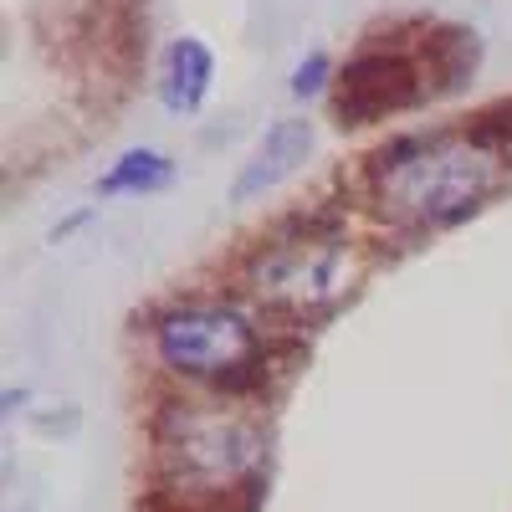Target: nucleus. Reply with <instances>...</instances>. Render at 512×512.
I'll list each match as a JSON object with an SVG mask.
<instances>
[{
  "instance_id": "obj_1",
  "label": "nucleus",
  "mask_w": 512,
  "mask_h": 512,
  "mask_svg": "<svg viewBox=\"0 0 512 512\" xmlns=\"http://www.w3.org/2000/svg\"><path fill=\"white\" fill-rule=\"evenodd\" d=\"M502 159L472 134H420L369 154V190L379 216L415 231H441L466 221L497 190Z\"/></svg>"
},
{
  "instance_id": "obj_2",
  "label": "nucleus",
  "mask_w": 512,
  "mask_h": 512,
  "mask_svg": "<svg viewBox=\"0 0 512 512\" xmlns=\"http://www.w3.org/2000/svg\"><path fill=\"white\" fill-rule=\"evenodd\" d=\"M164 477L180 497H231L236 487H256L262 431L231 410L169 405L154 425Z\"/></svg>"
},
{
  "instance_id": "obj_3",
  "label": "nucleus",
  "mask_w": 512,
  "mask_h": 512,
  "mask_svg": "<svg viewBox=\"0 0 512 512\" xmlns=\"http://www.w3.org/2000/svg\"><path fill=\"white\" fill-rule=\"evenodd\" d=\"M154 354L164 369L190 379H216L221 390L241 395L267 379V354L256 328L221 303H185L154 323Z\"/></svg>"
},
{
  "instance_id": "obj_4",
  "label": "nucleus",
  "mask_w": 512,
  "mask_h": 512,
  "mask_svg": "<svg viewBox=\"0 0 512 512\" xmlns=\"http://www.w3.org/2000/svg\"><path fill=\"white\" fill-rule=\"evenodd\" d=\"M251 287L262 303L287 308V313H308L333 303L349 282V241L333 231H297L272 246H262L246 267Z\"/></svg>"
},
{
  "instance_id": "obj_5",
  "label": "nucleus",
  "mask_w": 512,
  "mask_h": 512,
  "mask_svg": "<svg viewBox=\"0 0 512 512\" xmlns=\"http://www.w3.org/2000/svg\"><path fill=\"white\" fill-rule=\"evenodd\" d=\"M425 98V72L415 57L405 52H384V47H369L359 52L344 72H338V88H333V113L344 128H359V123H379L390 113H405Z\"/></svg>"
},
{
  "instance_id": "obj_6",
  "label": "nucleus",
  "mask_w": 512,
  "mask_h": 512,
  "mask_svg": "<svg viewBox=\"0 0 512 512\" xmlns=\"http://www.w3.org/2000/svg\"><path fill=\"white\" fill-rule=\"evenodd\" d=\"M308 154H313V123H303V118L272 123L267 139L256 144L251 159L241 164V175H236V185H231V200L246 205V200H256V195H267V190L282 185Z\"/></svg>"
},
{
  "instance_id": "obj_7",
  "label": "nucleus",
  "mask_w": 512,
  "mask_h": 512,
  "mask_svg": "<svg viewBox=\"0 0 512 512\" xmlns=\"http://www.w3.org/2000/svg\"><path fill=\"white\" fill-rule=\"evenodd\" d=\"M210 77H216V57L200 36H180L164 57V77H159V98L169 113H195L210 98Z\"/></svg>"
},
{
  "instance_id": "obj_8",
  "label": "nucleus",
  "mask_w": 512,
  "mask_h": 512,
  "mask_svg": "<svg viewBox=\"0 0 512 512\" xmlns=\"http://www.w3.org/2000/svg\"><path fill=\"white\" fill-rule=\"evenodd\" d=\"M169 180H175V164H169V154L159 149H128L108 175L98 180L103 195H149V190H164Z\"/></svg>"
},
{
  "instance_id": "obj_9",
  "label": "nucleus",
  "mask_w": 512,
  "mask_h": 512,
  "mask_svg": "<svg viewBox=\"0 0 512 512\" xmlns=\"http://www.w3.org/2000/svg\"><path fill=\"white\" fill-rule=\"evenodd\" d=\"M425 57H431L436 67V82L451 93V88H461L466 77L477 72V57H482V47H477V36L472 31H461V26H441L436 31V41H425Z\"/></svg>"
},
{
  "instance_id": "obj_10",
  "label": "nucleus",
  "mask_w": 512,
  "mask_h": 512,
  "mask_svg": "<svg viewBox=\"0 0 512 512\" xmlns=\"http://www.w3.org/2000/svg\"><path fill=\"white\" fill-rule=\"evenodd\" d=\"M466 134H472L477 144H487V149L507 144V139H512V98H502V103L482 108L472 123H466Z\"/></svg>"
},
{
  "instance_id": "obj_11",
  "label": "nucleus",
  "mask_w": 512,
  "mask_h": 512,
  "mask_svg": "<svg viewBox=\"0 0 512 512\" xmlns=\"http://www.w3.org/2000/svg\"><path fill=\"white\" fill-rule=\"evenodd\" d=\"M323 77H328V57H313V62H303V67L292 72V93H297V98L318 93V88H323Z\"/></svg>"
}]
</instances>
